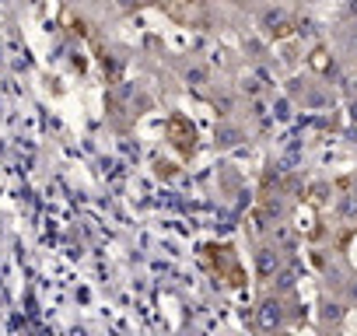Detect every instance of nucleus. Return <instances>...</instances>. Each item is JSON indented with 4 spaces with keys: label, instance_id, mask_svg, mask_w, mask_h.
<instances>
[{
    "label": "nucleus",
    "instance_id": "f03ea898",
    "mask_svg": "<svg viewBox=\"0 0 357 336\" xmlns=\"http://www.w3.org/2000/svg\"><path fill=\"white\" fill-rule=\"evenodd\" d=\"M259 270H263V273H270V270H274V256H270V253H263V256H259Z\"/></svg>",
    "mask_w": 357,
    "mask_h": 336
},
{
    "label": "nucleus",
    "instance_id": "f257e3e1",
    "mask_svg": "<svg viewBox=\"0 0 357 336\" xmlns=\"http://www.w3.org/2000/svg\"><path fill=\"white\" fill-rule=\"evenodd\" d=\"M277 315H280V312H277V305H266L259 319H263V326H274V322H277Z\"/></svg>",
    "mask_w": 357,
    "mask_h": 336
},
{
    "label": "nucleus",
    "instance_id": "7ed1b4c3",
    "mask_svg": "<svg viewBox=\"0 0 357 336\" xmlns=\"http://www.w3.org/2000/svg\"><path fill=\"white\" fill-rule=\"evenodd\" d=\"M119 4H133V0H119Z\"/></svg>",
    "mask_w": 357,
    "mask_h": 336
}]
</instances>
